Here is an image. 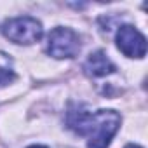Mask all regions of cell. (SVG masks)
<instances>
[{"instance_id": "obj_1", "label": "cell", "mask_w": 148, "mask_h": 148, "mask_svg": "<svg viewBox=\"0 0 148 148\" xmlns=\"http://www.w3.org/2000/svg\"><path fill=\"white\" fill-rule=\"evenodd\" d=\"M66 122L71 131L87 136L89 148H108L120 127V115L115 110H99L96 113L71 110Z\"/></svg>"}, {"instance_id": "obj_2", "label": "cell", "mask_w": 148, "mask_h": 148, "mask_svg": "<svg viewBox=\"0 0 148 148\" xmlns=\"http://www.w3.org/2000/svg\"><path fill=\"white\" fill-rule=\"evenodd\" d=\"M2 32L11 42L25 44V45L38 42L44 35V28H42L40 21H37L35 18H30V16L9 19L7 23H4Z\"/></svg>"}, {"instance_id": "obj_3", "label": "cell", "mask_w": 148, "mask_h": 148, "mask_svg": "<svg viewBox=\"0 0 148 148\" xmlns=\"http://www.w3.org/2000/svg\"><path fill=\"white\" fill-rule=\"evenodd\" d=\"M80 51V37L71 28L58 26L49 33L47 52L56 59H70L75 58Z\"/></svg>"}, {"instance_id": "obj_4", "label": "cell", "mask_w": 148, "mask_h": 148, "mask_svg": "<svg viewBox=\"0 0 148 148\" xmlns=\"http://www.w3.org/2000/svg\"><path fill=\"white\" fill-rule=\"evenodd\" d=\"M117 47L127 58H145L146 38L131 25H124L117 32Z\"/></svg>"}, {"instance_id": "obj_5", "label": "cell", "mask_w": 148, "mask_h": 148, "mask_svg": "<svg viewBox=\"0 0 148 148\" xmlns=\"http://www.w3.org/2000/svg\"><path fill=\"white\" fill-rule=\"evenodd\" d=\"M84 70L91 77H106L115 71V64L103 51H96V52L89 54V58L86 59Z\"/></svg>"}, {"instance_id": "obj_6", "label": "cell", "mask_w": 148, "mask_h": 148, "mask_svg": "<svg viewBox=\"0 0 148 148\" xmlns=\"http://www.w3.org/2000/svg\"><path fill=\"white\" fill-rule=\"evenodd\" d=\"M14 79H16V75H14L12 70H7V68H2V66H0V87H2V86H7V84L12 82Z\"/></svg>"}, {"instance_id": "obj_7", "label": "cell", "mask_w": 148, "mask_h": 148, "mask_svg": "<svg viewBox=\"0 0 148 148\" xmlns=\"http://www.w3.org/2000/svg\"><path fill=\"white\" fill-rule=\"evenodd\" d=\"M28 148H47V146H42V145H32V146H28Z\"/></svg>"}, {"instance_id": "obj_8", "label": "cell", "mask_w": 148, "mask_h": 148, "mask_svg": "<svg viewBox=\"0 0 148 148\" xmlns=\"http://www.w3.org/2000/svg\"><path fill=\"white\" fill-rule=\"evenodd\" d=\"M125 148H141V146H138V145H127Z\"/></svg>"}]
</instances>
